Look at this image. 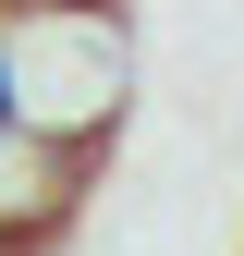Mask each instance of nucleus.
<instances>
[{
    "label": "nucleus",
    "instance_id": "nucleus-1",
    "mask_svg": "<svg viewBox=\"0 0 244 256\" xmlns=\"http://www.w3.org/2000/svg\"><path fill=\"white\" fill-rule=\"evenodd\" d=\"M0 61H12V110L86 158L134 110V24L110 0H24V24H0Z\"/></svg>",
    "mask_w": 244,
    "mask_h": 256
},
{
    "label": "nucleus",
    "instance_id": "nucleus-2",
    "mask_svg": "<svg viewBox=\"0 0 244 256\" xmlns=\"http://www.w3.org/2000/svg\"><path fill=\"white\" fill-rule=\"evenodd\" d=\"M12 122H24V110H12V61H0V134H12Z\"/></svg>",
    "mask_w": 244,
    "mask_h": 256
}]
</instances>
